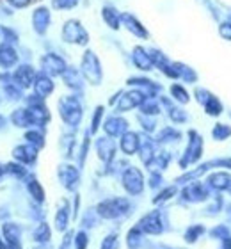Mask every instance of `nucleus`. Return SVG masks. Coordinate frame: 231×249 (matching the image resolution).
Returning <instances> with one entry per match:
<instances>
[{
  "label": "nucleus",
  "mask_w": 231,
  "mask_h": 249,
  "mask_svg": "<svg viewBox=\"0 0 231 249\" xmlns=\"http://www.w3.org/2000/svg\"><path fill=\"white\" fill-rule=\"evenodd\" d=\"M59 114H61L62 121L70 126H78L80 121H82L84 110L82 104L77 96H64V98L59 100Z\"/></svg>",
  "instance_id": "nucleus-1"
},
{
  "label": "nucleus",
  "mask_w": 231,
  "mask_h": 249,
  "mask_svg": "<svg viewBox=\"0 0 231 249\" xmlns=\"http://www.w3.org/2000/svg\"><path fill=\"white\" fill-rule=\"evenodd\" d=\"M130 207L132 205L126 197H108L98 205L96 213L103 219H118L123 217L124 213H128Z\"/></svg>",
  "instance_id": "nucleus-2"
},
{
  "label": "nucleus",
  "mask_w": 231,
  "mask_h": 249,
  "mask_svg": "<svg viewBox=\"0 0 231 249\" xmlns=\"http://www.w3.org/2000/svg\"><path fill=\"white\" fill-rule=\"evenodd\" d=\"M80 73H82V77L89 84H92V86L102 84V78H103L102 64H100V59H98L96 53L91 52V50H88V52L84 53L82 64H80Z\"/></svg>",
  "instance_id": "nucleus-3"
},
{
  "label": "nucleus",
  "mask_w": 231,
  "mask_h": 249,
  "mask_svg": "<svg viewBox=\"0 0 231 249\" xmlns=\"http://www.w3.org/2000/svg\"><path fill=\"white\" fill-rule=\"evenodd\" d=\"M62 39L66 43L86 47L89 43V34L78 20H68L62 27Z\"/></svg>",
  "instance_id": "nucleus-4"
},
{
  "label": "nucleus",
  "mask_w": 231,
  "mask_h": 249,
  "mask_svg": "<svg viewBox=\"0 0 231 249\" xmlns=\"http://www.w3.org/2000/svg\"><path fill=\"white\" fill-rule=\"evenodd\" d=\"M189 144H187V150H185L183 157L180 159V167H189L190 164H194L201 159V153H203V139L201 135L195 132V130H190L189 132Z\"/></svg>",
  "instance_id": "nucleus-5"
},
{
  "label": "nucleus",
  "mask_w": 231,
  "mask_h": 249,
  "mask_svg": "<svg viewBox=\"0 0 231 249\" xmlns=\"http://www.w3.org/2000/svg\"><path fill=\"white\" fill-rule=\"evenodd\" d=\"M137 228L142 233L148 235H160L164 231V221H162V212L160 210H153V212L146 213L141 221L137 223Z\"/></svg>",
  "instance_id": "nucleus-6"
},
{
  "label": "nucleus",
  "mask_w": 231,
  "mask_h": 249,
  "mask_svg": "<svg viewBox=\"0 0 231 249\" xmlns=\"http://www.w3.org/2000/svg\"><path fill=\"white\" fill-rule=\"evenodd\" d=\"M121 182H123L124 191L128 192V194H132V196H139L144 191V177L137 167H128L123 173Z\"/></svg>",
  "instance_id": "nucleus-7"
},
{
  "label": "nucleus",
  "mask_w": 231,
  "mask_h": 249,
  "mask_svg": "<svg viewBox=\"0 0 231 249\" xmlns=\"http://www.w3.org/2000/svg\"><path fill=\"white\" fill-rule=\"evenodd\" d=\"M66 62L61 55L57 53H46L41 59V73L48 75V77H57L66 71Z\"/></svg>",
  "instance_id": "nucleus-8"
},
{
  "label": "nucleus",
  "mask_w": 231,
  "mask_h": 249,
  "mask_svg": "<svg viewBox=\"0 0 231 249\" xmlns=\"http://www.w3.org/2000/svg\"><path fill=\"white\" fill-rule=\"evenodd\" d=\"M146 98H148V96H146L141 89H134V91L123 93L119 96L116 110H118V112H126V110H132V109H135V107H141V104H142Z\"/></svg>",
  "instance_id": "nucleus-9"
},
{
  "label": "nucleus",
  "mask_w": 231,
  "mask_h": 249,
  "mask_svg": "<svg viewBox=\"0 0 231 249\" xmlns=\"http://www.w3.org/2000/svg\"><path fill=\"white\" fill-rule=\"evenodd\" d=\"M11 80L13 84H16L20 89H27L34 86V80H36V71L34 68L29 66V64H21L15 70V73L11 75Z\"/></svg>",
  "instance_id": "nucleus-10"
},
{
  "label": "nucleus",
  "mask_w": 231,
  "mask_h": 249,
  "mask_svg": "<svg viewBox=\"0 0 231 249\" xmlns=\"http://www.w3.org/2000/svg\"><path fill=\"white\" fill-rule=\"evenodd\" d=\"M208 196H210L208 185H203V183H199V182L190 183V185H187L183 191H181V197H183L185 201H190V203L205 201V199H208Z\"/></svg>",
  "instance_id": "nucleus-11"
},
{
  "label": "nucleus",
  "mask_w": 231,
  "mask_h": 249,
  "mask_svg": "<svg viewBox=\"0 0 231 249\" xmlns=\"http://www.w3.org/2000/svg\"><path fill=\"white\" fill-rule=\"evenodd\" d=\"M59 180H61L62 187L68 191H77L78 183H80V173L75 166L70 164H62L59 167Z\"/></svg>",
  "instance_id": "nucleus-12"
},
{
  "label": "nucleus",
  "mask_w": 231,
  "mask_h": 249,
  "mask_svg": "<svg viewBox=\"0 0 231 249\" xmlns=\"http://www.w3.org/2000/svg\"><path fill=\"white\" fill-rule=\"evenodd\" d=\"M50 9L48 7H45V5H41V7H37L34 13H32V27H34V31L39 34V36H43L46 31H48V27H50Z\"/></svg>",
  "instance_id": "nucleus-13"
},
{
  "label": "nucleus",
  "mask_w": 231,
  "mask_h": 249,
  "mask_svg": "<svg viewBox=\"0 0 231 249\" xmlns=\"http://www.w3.org/2000/svg\"><path fill=\"white\" fill-rule=\"evenodd\" d=\"M96 153L100 157V160H103L105 164H110L116 155V142L112 141V137H100L96 141Z\"/></svg>",
  "instance_id": "nucleus-14"
},
{
  "label": "nucleus",
  "mask_w": 231,
  "mask_h": 249,
  "mask_svg": "<svg viewBox=\"0 0 231 249\" xmlns=\"http://www.w3.org/2000/svg\"><path fill=\"white\" fill-rule=\"evenodd\" d=\"M103 130L108 137H121L123 134L128 132V121L119 118V116H112L103 123Z\"/></svg>",
  "instance_id": "nucleus-15"
},
{
  "label": "nucleus",
  "mask_w": 231,
  "mask_h": 249,
  "mask_svg": "<svg viewBox=\"0 0 231 249\" xmlns=\"http://www.w3.org/2000/svg\"><path fill=\"white\" fill-rule=\"evenodd\" d=\"M13 157H15L16 162H20V164H34L37 159V148L32 144H21V146H16L15 150H13Z\"/></svg>",
  "instance_id": "nucleus-16"
},
{
  "label": "nucleus",
  "mask_w": 231,
  "mask_h": 249,
  "mask_svg": "<svg viewBox=\"0 0 231 249\" xmlns=\"http://www.w3.org/2000/svg\"><path fill=\"white\" fill-rule=\"evenodd\" d=\"M121 23H123L134 36L141 37V39H146V37L149 36L148 31H146V27H144L134 15H130V13H121Z\"/></svg>",
  "instance_id": "nucleus-17"
},
{
  "label": "nucleus",
  "mask_w": 231,
  "mask_h": 249,
  "mask_svg": "<svg viewBox=\"0 0 231 249\" xmlns=\"http://www.w3.org/2000/svg\"><path fill=\"white\" fill-rule=\"evenodd\" d=\"M128 86H137L141 91H142L148 98H153L155 94L159 93L160 86L159 84H155L153 80H149V78H144V77H130L128 78Z\"/></svg>",
  "instance_id": "nucleus-18"
},
{
  "label": "nucleus",
  "mask_w": 231,
  "mask_h": 249,
  "mask_svg": "<svg viewBox=\"0 0 231 249\" xmlns=\"http://www.w3.org/2000/svg\"><path fill=\"white\" fill-rule=\"evenodd\" d=\"M53 89H55V86L52 82V77H48L45 73L36 75V80H34V93H36L37 96L46 98V96H50V94L53 93Z\"/></svg>",
  "instance_id": "nucleus-19"
},
{
  "label": "nucleus",
  "mask_w": 231,
  "mask_h": 249,
  "mask_svg": "<svg viewBox=\"0 0 231 249\" xmlns=\"http://www.w3.org/2000/svg\"><path fill=\"white\" fill-rule=\"evenodd\" d=\"M132 61H134L135 66H137L139 70H142V71L153 70V61H151V57H149V52L142 47L134 48V52H132Z\"/></svg>",
  "instance_id": "nucleus-20"
},
{
  "label": "nucleus",
  "mask_w": 231,
  "mask_h": 249,
  "mask_svg": "<svg viewBox=\"0 0 231 249\" xmlns=\"http://www.w3.org/2000/svg\"><path fill=\"white\" fill-rule=\"evenodd\" d=\"M230 183H231V177L224 171L212 173L210 177L206 178V185H208V189H213V191H228Z\"/></svg>",
  "instance_id": "nucleus-21"
},
{
  "label": "nucleus",
  "mask_w": 231,
  "mask_h": 249,
  "mask_svg": "<svg viewBox=\"0 0 231 249\" xmlns=\"http://www.w3.org/2000/svg\"><path fill=\"white\" fill-rule=\"evenodd\" d=\"M139 146H141V135L135 134V132H126V134L121 135V150L126 155H134L139 151Z\"/></svg>",
  "instance_id": "nucleus-22"
},
{
  "label": "nucleus",
  "mask_w": 231,
  "mask_h": 249,
  "mask_svg": "<svg viewBox=\"0 0 231 249\" xmlns=\"http://www.w3.org/2000/svg\"><path fill=\"white\" fill-rule=\"evenodd\" d=\"M18 62V53L13 47H11L9 43H4V45H0V66L4 68V70H9L13 68Z\"/></svg>",
  "instance_id": "nucleus-23"
},
{
  "label": "nucleus",
  "mask_w": 231,
  "mask_h": 249,
  "mask_svg": "<svg viewBox=\"0 0 231 249\" xmlns=\"http://www.w3.org/2000/svg\"><path fill=\"white\" fill-rule=\"evenodd\" d=\"M2 239L5 240V244H21L20 226L15 223H4L2 224Z\"/></svg>",
  "instance_id": "nucleus-24"
},
{
  "label": "nucleus",
  "mask_w": 231,
  "mask_h": 249,
  "mask_svg": "<svg viewBox=\"0 0 231 249\" xmlns=\"http://www.w3.org/2000/svg\"><path fill=\"white\" fill-rule=\"evenodd\" d=\"M139 155H141V160H142V164H146V166H149L151 162H153L155 159V144L153 141L149 139V137H141V146H139Z\"/></svg>",
  "instance_id": "nucleus-25"
},
{
  "label": "nucleus",
  "mask_w": 231,
  "mask_h": 249,
  "mask_svg": "<svg viewBox=\"0 0 231 249\" xmlns=\"http://www.w3.org/2000/svg\"><path fill=\"white\" fill-rule=\"evenodd\" d=\"M62 78H64V84H66L70 89H73V91H82V88H84L82 75H80V71H77L75 68H66V71L62 73Z\"/></svg>",
  "instance_id": "nucleus-26"
},
{
  "label": "nucleus",
  "mask_w": 231,
  "mask_h": 249,
  "mask_svg": "<svg viewBox=\"0 0 231 249\" xmlns=\"http://www.w3.org/2000/svg\"><path fill=\"white\" fill-rule=\"evenodd\" d=\"M102 16H103V20H105V23H107L110 29H114V31H118L119 27H121V15L114 9L112 5H105L102 9Z\"/></svg>",
  "instance_id": "nucleus-27"
},
{
  "label": "nucleus",
  "mask_w": 231,
  "mask_h": 249,
  "mask_svg": "<svg viewBox=\"0 0 231 249\" xmlns=\"http://www.w3.org/2000/svg\"><path fill=\"white\" fill-rule=\"evenodd\" d=\"M11 123L18 126V128H27V126H34L31 120V112L29 109H18L11 114Z\"/></svg>",
  "instance_id": "nucleus-28"
},
{
  "label": "nucleus",
  "mask_w": 231,
  "mask_h": 249,
  "mask_svg": "<svg viewBox=\"0 0 231 249\" xmlns=\"http://www.w3.org/2000/svg\"><path fill=\"white\" fill-rule=\"evenodd\" d=\"M68 223H70V205H68V201H62L61 208L57 210L55 215V230L57 231H66Z\"/></svg>",
  "instance_id": "nucleus-29"
},
{
  "label": "nucleus",
  "mask_w": 231,
  "mask_h": 249,
  "mask_svg": "<svg viewBox=\"0 0 231 249\" xmlns=\"http://www.w3.org/2000/svg\"><path fill=\"white\" fill-rule=\"evenodd\" d=\"M173 66H175L176 73H178V78H181L185 82H195L197 80V73L190 66L183 64V62H173Z\"/></svg>",
  "instance_id": "nucleus-30"
},
{
  "label": "nucleus",
  "mask_w": 231,
  "mask_h": 249,
  "mask_svg": "<svg viewBox=\"0 0 231 249\" xmlns=\"http://www.w3.org/2000/svg\"><path fill=\"white\" fill-rule=\"evenodd\" d=\"M27 191H29V194H31L34 199H36L37 203H43L45 201V191H43L41 183L37 182L34 177H29L27 178Z\"/></svg>",
  "instance_id": "nucleus-31"
},
{
  "label": "nucleus",
  "mask_w": 231,
  "mask_h": 249,
  "mask_svg": "<svg viewBox=\"0 0 231 249\" xmlns=\"http://www.w3.org/2000/svg\"><path fill=\"white\" fill-rule=\"evenodd\" d=\"M162 104L167 107V112H169V118L175 123H185L187 121V112L185 110H181L180 107H175V105L171 104L169 100L167 98H162Z\"/></svg>",
  "instance_id": "nucleus-32"
},
{
  "label": "nucleus",
  "mask_w": 231,
  "mask_h": 249,
  "mask_svg": "<svg viewBox=\"0 0 231 249\" xmlns=\"http://www.w3.org/2000/svg\"><path fill=\"white\" fill-rule=\"evenodd\" d=\"M4 171L7 173V175H11L13 178H18V180H25V178L29 177V175H27V169L20 162H9V164H5Z\"/></svg>",
  "instance_id": "nucleus-33"
},
{
  "label": "nucleus",
  "mask_w": 231,
  "mask_h": 249,
  "mask_svg": "<svg viewBox=\"0 0 231 249\" xmlns=\"http://www.w3.org/2000/svg\"><path fill=\"white\" fill-rule=\"evenodd\" d=\"M52 237V231H50V226L46 223L37 224V228L34 230V233H32V239L36 240L37 244H46Z\"/></svg>",
  "instance_id": "nucleus-34"
},
{
  "label": "nucleus",
  "mask_w": 231,
  "mask_h": 249,
  "mask_svg": "<svg viewBox=\"0 0 231 249\" xmlns=\"http://www.w3.org/2000/svg\"><path fill=\"white\" fill-rule=\"evenodd\" d=\"M180 139H181V134L178 130L171 128V126H165V128L157 135V141L162 142V144H164V142H175V141H180Z\"/></svg>",
  "instance_id": "nucleus-35"
},
{
  "label": "nucleus",
  "mask_w": 231,
  "mask_h": 249,
  "mask_svg": "<svg viewBox=\"0 0 231 249\" xmlns=\"http://www.w3.org/2000/svg\"><path fill=\"white\" fill-rule=\"evenodd\" d=\"M171 96H173L178 104L185 105L190 102V96H189V93H187V89L181 88L180 84H173V86H171Z\"/></svg>",
  "instance_id": "nucleus-36"
},
{
  "label": "nucleus",
  "mask_w": 231,
  "mask_h": 249,
  "mask_svg": "<svg viewBox=\"0 0 231 249\" xmlns=\"http://www.w3.org/2000/svg\"><path fill=\"white\" fill-rule=\"evenodd\" d=\"M141 112H142L144 116H157L160 112L159 102L153 98H146L142 104H141Z\"/></svg>",
  "instance_id": "nucleus-37"
},
{
  "label": "nucleus",
  "mask_w": 231,
  "mask_h": 249,
  "mask_svg": "<svg viewBox=\"0 0 231 249\" xmlns=\"http://www.w3.org/2000/svg\"><path fill=\"white\" fill-rule=\"evenodd\" d=\"M205 109H206V114L208 116H221L222 114V104L219 102L217 96H213V94H212L210 98H208V102L205 104Z\"/></svg>",
  "instance_id": "nucleus-38"
},
{
  "label": "nucleus",
  "mask_w": 231,
  "mask_h": 249,
  "mask_svg": "<svg viewBox=\"0 0 231 249\" xmlns=\"http://www.w3.org/2000/svg\"><path fill=\"white\" fill-rule=\"evenodd\" d=\"M141 242H142V231L135 226V228L130 230L128 235H126V244H128V249H139Z\"/></svg>",
  "instance_id": "nucleus-39"
},
{
  "label": "nucleus",
  "mask_w": 231,
  "mask_h": 249,
  "mask_svg": "<svg viewBox=\"0 0 231 249\" xmlns=\"http://www.w3.org/2000/svg\"><path fill=\"white\" fill-rule=\"evenodd\" d=\"M25 139L29 144L36 146L37 150L45 146V137H43V134L41 132H37V130H29V132L25 134Z\"/></svg>",
  "instance_id": "nucleus-40"
},
{
  "label": "nucleus",
  "mask_w": 231,
  "mask_h": 249,
  "mask_svg": "<svg viewBox=\"0 0 231 249\" xmlns=\"http://www.w3.org/2000/svg\"><path fill=\"white\" fill-rule=\"evenodd\" d=\"M205 233V226H201V224H195V226H190L187 231H185V240L189 242V244H194L195 240L199 239L201 235Z\"/></svg>",
  "instance_id": "nucleus-41"
},
{
  "label": "nucleus",
  "mask_w": 231,
  "mask_h": 249,
  "mask_svg": "<svg viewBox=\"0 0 231 249\" xmlns=\"http://www.w3.org/2000/svg\"><path fill=\"white\" fill-rule=\"evenodd\" d=\"M212 135H213V139H215V141L228 139V137L231 135V126H228V124H222V123H217L215 126H213V130H212Z\"/></svg>",
  "instance_id": "nucleus-42"
},
{
  "label": "nucleus",
  "mask_w": 231,
  "mask_h": 249,
  "mask_svg": "<svg viewBox=\"0 0 231 249\" xmlns=\"http://www.w3.org/2000/svg\"><path fill=\"white\" fill-rule=\"evenodd\" d=\"M176 192H178V187H176V185L167 187V189H164V191L160 192L159 196L153 197V203H155V205H159V203L167 201V199H171V197H173V196H176Z\"/></svg>",
  "instance_id": "nucleus-43"
},
{
  "label": "nucleus",
  "mask_w": 231,
  "mask_h": 249,
  "mask_svg": "<svg viewBox=\"0 0 231 249\" xmlns=\"http://www.w3.org/2000/svg\"><path fill=\"white\" fill-rule=\"evenodd\" d=\"M103 105H98L96 109H94V114H92V121H91V128L89 132L91 134H96V130L100 128V124H102V116H103Z\"/></svg>",
  "instance_id": "nucleus-44"
},
{
  "label": "nucleus",
  "mask_w": 231,
  "mask_h": 249,
  "mask_svg": "<svg viewBox=\"0 0 231 249\" xmlns=\"http://www.w3.org/2000/svg\"><path fill=\"white\" fill-rule=\"evenodd\" d=\"M78 0H52V7L59 11H66V9H73L77 7Z\"/></svg>",
  "instance_id": "nucleus-45"
},
{
  "label": "nucleus",
  "mask_w": 231,
  "mask_h": 249,
  "mask_svg": "<svg viewBox=\"0 0 231 249\" xmlns=\"http://www.w3.org/2000/svg\"><path fill=\"white\" fill-rule=\"evenodd\" d=\"M4 91H5V94L9 96L11 100H18V98H21V89L16 86V84H13V80L11 82H7L4 86Z\"/></svg>",
  "instance_id": "nucleus-46"
},
{
  "label": "nucleus",
  "mask_w": 231,
  "mask_h": 249,
  "mask_svg": "<svg viewBox=\"0 0 231 249\" xmlns=\"http://www.w3.org/2000/svg\"><path fill=\"white\" fill-rule=\"evenodd\" d=\"M167 164H169V155H155L153 162L149 164V167H157V169H165L167 167Z\"/></svg>",
  "instance_id": "nucleus-47"
},
{
  "label": "nucleus",
  "mask_w": 231,
  "mask_h": 249,
  "mask_svg": "<svg viewBox=\"0 0 231 249\" xmlns=\"http://www.w3.org/2000/svg\"><path fill=\"white\" fill-rule=\"evenodd\" d=\"M88 244H89L88 233H86V231H78L77 237H75V248L77 249H88Z\"/></svg>",
  "instance_id": "nucleus-48"
},
{
  "label": "nucleus",
  "mask_w": 231,
  "mask_h": 249,
  "mask_svg": "<svg viewBox=\"0 0 231 249\" xmlns=\"http://www.w3.org/2000/svg\"><path fill=\"white\" fill-rule=\"evenodd\" d=\"M116 248H118V235L116 233L107 235L102 242V249H116Z\"/></svg>",
  "instance_id": "nucleus-49"
},
{
  "label": "nucleus",
  "mask_w": 231,
  "mask_h": 249,
  "mask_svg": "<svg viewBox=\"0 0 231 249\" xmlns=\"http://www.w3.org/2000/svg\"><path fill=\"white\" fill-rule=\"evenodd\" d=\"M151 118H153V116H148V118H146L144 114L139 116V121L142 123V128L146 130V132H153L155 130V121L151 120Z\"/></svg>",
  "instance_id": "nucleus-50"
},
{
  "label": "nucleus",
  "mask_w": 231,
  "mask_h": 249,
  "mask_svg": "<svg viewBox=\"0 0 231 249\" xmlns=\"http://www.w3.org/2000/svg\"><path fill=\"white\" fill-rule=\"evenodd\" d=\"M219 34H221L224 39L231 41V23H230V21H224V23H221V25H219Z\"/></svg>",
  "instance_id": "nucleus-51"
},
{
  "label": "nucleus",
  "mask_w": 231,
  "mask_h": 249,
  "mask_svg": "<svg viewBox=\"0 0 231 249\" xmlns=\"http://www.w3.org/2000/svg\"><path fill=\"white\" fill-rule=\"evenodd\" d=\"M210 96H212L210 91H206V89H195V98H197V102H199V104L205 105Z\"/></svg>",
  "instance_id": "nucleus-52"
},
{
  "label": "nucleus",
  "mask_w": 231,
  "mask_h": 249,
  "mask_svg": "<svg viewBox=\"0 0 231 249\" xmlns=\"http://www.w3.org/2000/svg\"><path fill=\"white\" fill-rule=\"evenodd\" d=\"M0 32L4 34V37L7 39V43H16L18 41V34L15 31H11V29H0Z\"/></svg>",
  "instance_id": "nucleus-53"
},
{
  "label": "nucleus",
  "mask_w": 231,
  "mask_h": 249,
  "mask_svg": "<svg viewBox=\"0 0 231 249\" xmlns=\"http://www.w3.org/2000/svg\"><path fill=\"white\" fill-rule=\"evenodd\" d=\"M89 134H86V139H84V144H82V150H80V166H84V160H86V155H88V146H89Z\"/></svg>",
  "instance_id": "nucleus-54"
},
{
  "label": "nucleus",
  "mask_w": 231,
  "mask_h": 249,
  "mask_svg": "<svg viewBox=\"0 0 231 249\" xmlns=\"http://www.w3.org/2000/svg\"><path fill=\"white\" fill-rule=\"evenodd\" d=\"M160 183H162V175H160V173H153L151 178H149V187H151V189H157Z\"/></svg>",
  "instance_id": "nucleus-55"
},
{
  "label": "nucleus",
  "mask_w": 231,
  "mask_h": 249,
  "mask_svg": "<svg viewBox=\"0 0 231 249\" xmlns=\"http://www.w3.org/2000/svg\"><path fill=\"white\" fill-rule=\"evenodd\" d=\"M13 7H16V9H23V7H27V5H31L32 0H7Z\"/></svg>",
  "instance_id": "nucleus-56"
},
{
  "label": "nucleus",
  "mask_w": 231,
  "mask_h": 249,
  "mask_svg": "<svg viewBox=\"0 0 231 249\" xmlns=\"http://www.w3.org/2000/svg\"><path fill=\"white\" fill-rule=\"evenodd\" d=\"M221 235V239H224L228 235V230L224 228V226H221V228H215V230H212V237H219Z\"/></svg>",
  "instance_id": "nucleus-57"
},
{
  "label": "nucleus",
  "mask_w": 231,
  "mask_h": 249,
  "mask_svg": "<svg viewBox=\"0 0 231 249\" xmlns=\"http://www.w3.org/2000/svg\"><path fill=\"white\" fill-rule=\"evenodd\" d=\"M212 166H226L231 169V159H224V160H212Z\"/></svg>",
  "instance_id": "nucleus-58"
},
{
  "label": "nucleus",
  "mask_w": 231,
  "mask_h": 249,
  "mask_svg": "<svg viewBox=\"0 0 231 249\" xmlns=\"http://www.w3.org/2000/svg\"><path fill=\"white\" fill-rule=\"evenodd\" d=\"M71 237H73V233H71V231H68V235H66V237H64V240H62L61 249H68V248H70V242H71Z\"/></svg>",
  "instance_id": "nucleus-59"
},
{
  "label": "nucleus",
  "mask_w": 231,
  "mask_h": 249,
  "mask_svg": "<svg viewBox=\"0 0 231 249\" xmlns=\"http://www.w3.org/2000/svg\"><path fill=\"white\" fill-rule=\"evenodd\" d=\"M222 240V249H231V237L230 235H226L224 239H221Z\"/></svg>",
  "instance_id": "nucleus-60"
},
{
  "label": "nucleus",
  "mask_w": 231,
  "mask_h": 249,
  "mask_svg": "<svg viewBox=\"0 0 231 249\" xmlns=\"http://www.w3.org/2000/svg\"><path fill=\"white\" fill-rule=\"evenodd\" d=\"M5 249H21V244H5Z\"/></svg>",
  "instance_id": "nucleus-61"
},
{
  "label": "nucleus",
  "mask_w": 231,
  "mask_h": 249,
  "mask_svg": "<svg viewBox=\"0 0 231 249\" xmlns=\"http://www.w3.org/2000/svg\"><path fill=\"white\" fill-rule=\"evenodd\" d=\"M5 175V171H4V166H2V164H0V180H2V177H4Z\"/></svg>",
  "instance_id": "nucleus-62"
},
{
  "label": "nucleus",
  "mask_w": 231,
  "mask_h": 249,
  "mask_svg": "<svg viewBox=\"0 0 231 249\" xmlns=\"http://www.w3.org/2000/svg\"><path fill=\"white\" fill-rule=\"evenodd\" d=\"M0 249H5V246H4V244H0Z\"/></svg>",
  "instance_id": "nucleus-63"
},
{
  "label": "nucleus",
  "mask_w": 231,
  "mask_h": 249,
  "mask_svg": "<svg viewBox=\"0 0 231 249\" xmlns=\"http://www.w3.org/2000/svg\"><path fill=\"white\" fill-rule=\"evenodd\" d=\"M228 191H230V194H231V183H230V187H228Z\"/></svg>",
  "instance_id": "nucleus-64"
}]
</instances>
